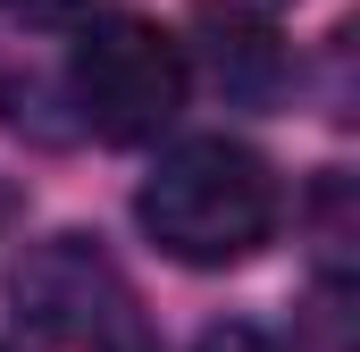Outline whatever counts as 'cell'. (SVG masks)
<instances>
[{"mask_svg":"<svg viewBox=\"0 0 360 352\" xmlns=\"http://www.w3.org/2000/svg\"><path fill=\"white\" fill-rule=\"evenodd\" d=\"M276 168L252 151V143H226V134H201V143H176L160 168L143 176L134 193V218L143 235L184 268H235L252 260L276 235Z\"/></svg>","mask_w":360,"mask_h":352,"instance_id":"obj_1","label":"cell"},{"mask_svg":"<svg viewBox=\"0 0 360 352\" xmlns=\"http://www.w3.org/2000/svg\"><path fill=\"white\" fill-rule=\"evenodd\" d=\"M68 92L101 143H151L176 126L193 68H184V42L151 17H101V25L84 17L76 59H68Z\"/></svg>","mask_w":360,"mask_h":352,"instance_id":"obj_2","label":"cell"},{"mask_svg":"<svg viewBox=\"0 0 360 352\" xmlns=\"http://www.w3.org/2000/svg\"><path fill=\"white\" fill-rule=\"evenodd\" d=\"M17 319L51 344L76 352H151L143 344V302L126 285V268L109 260L92 235H51L17 268Z\"/></svg>","mask_w":360,"mask_h":352,"instance_id":"obj_3","label":"cell"},{"mask_svg":"<svg viewBox=\"0 0 360 352\" xmlns=\"http://www.w3.org/2000/svg\"><path fill=\"white\" fill-rule=\"evenodd\" d=\"M201 34H210V76L235 92V101H260V92H276V76H285V51H276L269 25H252V17H201Z\"/></svg>","mask_w":360,"mask_h":352,"instance_id":"obj_4","label":"cell"},{"mask_svg":"<svg viewBox=\"0 0 360 352\" xmlns=\"http://www.w3.org/2000/svg\"><path fill=\"white\" fill-rule=\"evenodd\" d=\"M8 8H17L25 25H84L101 0H8Z\"/></svg>","mask_w":360,"mask_h":352,"instance_id":"obj_5","label":"cell"},{"mask_svg":"<svg viewBox=\"0 0 360 352\" xmlns=\"http://www.w3.org/2000/svg\"><path fill=\"white\" fill-rule=\"evenodd\" d=\"M201 352H285V344H276L269 327H243V319H235V327H210Z\"/></svg>","mask_w":360,"mask_h":352,"instance_id":"obj_6","label":"cell"},{"mask_svg":"<svg viewBox=\"0 0 360 352\" xmlns=\"http://www.w3.org/2000/svg\"><path fill=\"white\" fill-rule=\"evenodd\" d=\"M0 352H8V344H0Z\"/></svg>","mask_w":360,"mask_h":352,"instance_id":"obj_7","label":"cell"}]
</instances>
